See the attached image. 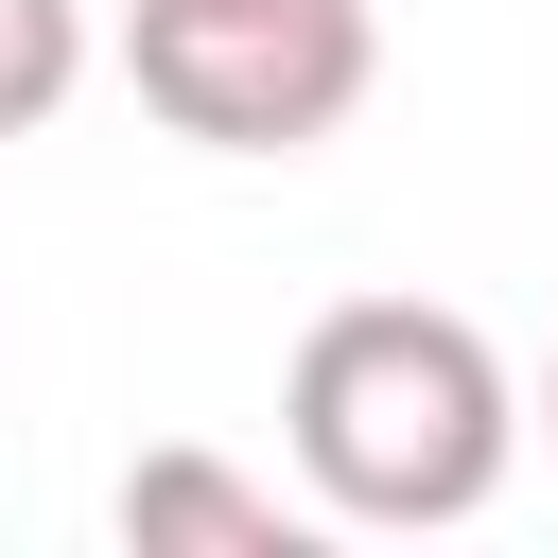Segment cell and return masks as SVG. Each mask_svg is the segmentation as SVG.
<instances>
[{
  "label": "cell",
  "instance_id": "3957f363",
  "mask_svg": "<svg viewBox=\"0 0 558 558\" xmlns=\"http://www.w3.org/2000/svg\"><path fill=\"white\" fill-rule=\"evenodd\" d=\"M314 506H279V471H227V453H140L122 471V541L140 558H296Z\"/></svg>",
  "mask_w": 558,
  "mask_h": 558
},
{
  "label": "cell",
  "instance_id": "7a4b0ae2",
  "mask_svg": "<svg viewBox=\"0 0 558 558\" xmlns=\"http://www.w3.org/2000/svg\"><path fill=\"white\" fill-rule=\"evenodd\" d=\"M122 70L192 157H314L384 87L366 0H122Z\"/></svg>",
  "mask_w": 558,
  "mask_h": 558
},
{
  "label": "cell",
  "instance_id": "6da1fadb",
  "mask_svg": "<svg viewBox=\"0 0 558 558\" xmlns=\"http://www.w3.org/2000/svg\"><path fill=\"white\" fill-rule=\"evenodd\" d=\"M279 453L314 523L436 541L523 471V384L453 296H331L279 366Z\"/></svg>",
  "mask_w": 558,
  "mask_h": 558
},
{
  "label": "cell",
  "instance_id": "5b68a950",
  "mask_svg": "<svg viewBox=\"0 0 558 558\" xmlns=\"http://www.w3.org/2000/svg\"><path fill=\"white\" fill-rule=\"evenodd\" d=\"M523 436H541V453H558V366H541V418H523Z\"/></svg>",
  "mask_w": 558,
  "mask_h": 558
},
{
  "label": "cell",
  "instance_id": "277c9868",
  "mask_svg": "<svg viewBox=\"0 0 558 558\" xmlns=\"http://www.w3.org/2000/svg\"><path fill=\"white\" fill-rule=\"evenodd\" d=\"M87 87V0H0V140H35Z\"/></svg>",
  "mask_w": 558,
  "mask_h": 558
}]
</instances>
